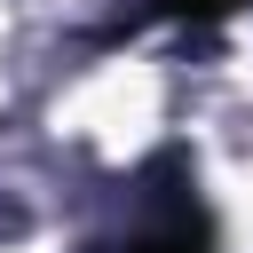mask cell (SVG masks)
<instances>
[{
    "instance_id": "cell-1",
    "label": "cell",
    "mask_w": 253,
    "mask_h": 253,
    "mask_svg": "<svg viewBox=\"0 0 253 253\" xmlns=\"http://www.w3.org/2000/svg\"><path fill=\"white\" fill-rule=\"evenodd\" d=\"M134 253H198L182 229H158V237H134Z\"/></svg>"
}]
</instances>
